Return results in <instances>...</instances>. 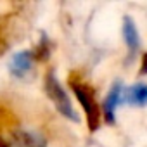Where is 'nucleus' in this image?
Here are the masks:
<instances>
[{
  "label": "nucleus",
  "mask_w": 147,
  "mask_h": 147,
  "mask_svg": "<svg viewBox=\"0 0 147 147\" xmlns=\"http://www.w3.org/2000/svg\"><path fill=\"white\" fill-rule=\"evenodd\" d=\"M73 90H75L80 104L83 106L85 113H87V123H88V128L90 131H95L99 128V119H100V111H99V106L94 99V90L87 85H76L73 83Z\"/></svg>",
  "instance_id": "f257e3e1"
},
{
  "label": "nucleus",
  "mask_w": 147,
  "mask_h": 147,
  "mask_svg": "<svg viewBox=\"0 0 147 147\" xmlns=\"http://www.w3.org/2000/svg\"><path fill=\"white\" fill-rule=\"evenodd\" d=\"M45 88H47V94H49L50 100L55 104V107L59 109L61 114H64L66 118H69L73 121H78V114L75 113V109H73V106L69 102V97L66 95V92L62 90V87L59 85L57 78L52 75V73L47 75V85H45Z\"/></svg>",
  "instance_id": "f03ea898"
},
{
  "label": "nucleus",
  "mask_w": 147,
  "mask_h": 147,
  "mask_svg": "<svg viewBox=\"0 0 147 147\" xmlns=\"http://www.w3.org/2000/svg\"><path fill=\"white\" fill-rule=\"evenodd\" d=\"M121 92H123V87L119 82H116L113 85V88L107 92V97L102 104V113H104V118L107 123H114V111L118 107V104L121 102Z\"/></svg>",
  "instance_id": "7ed1b4c3"
},
{
  "label": "nucleus",
  "mask_w": 147,
  "mask_h": 147,
  "mask_svg": "<svg viewBox=\"0 0 147 147\" xmlns=\"http://www.w3.org/2000/svg\"><path fill=\"white\" fill-rule=\"evenodd\" d=\"M121 102L130 104V106H145L147 104V85L145 83H135L128 88H123Z\"/></svg>",
  "instance_id": "20e7f679"
},
{
  "label": "nucleus",
  "mask_w": 147,
  "mask_h": 147,
  "mask_svg": "<svg viewBox=\"0 0 147 147\" xmlns=\"http://www.w3.org/2000/svg\"><path fill=\"white\" fill-rule=\"evenodd\" d=\"M123 38H125V43L128 45L130 57H133V54L138 49V33H137L135 23L130 16H125V19H123Z\"/></svg>",
  "instance_id": "39448f33"
},
{
  "label": "nucleus",
  "mask_w": 147,
  "mask_h": 147,
  "mask_svg": "<svg viewBox=\"0 0 147 147\" xmlns=\"http://www.w3.org/2000/svg\"><path fill=\"white\" fill-rule=\"evenodd\" d=\"M31 62H33V55H31V52H21V54H18L14 59H12V73L16 76H24L26 73L30 71V67H31Z\"/></svg>",
  "instance_id": "423d86ee"
},
{
  "label": "nucleus",
  "mask_w": 147,
  "mask_h": 147,
  "mask_svg": "<svg viewBox=\"0 0 147 147\" xmlns=\"http://www.w3.org/2000/svg\"><path fill=\"white\" fill-rule=\"evenodd\" d=\"M140 75H147V52L142 55V64H140Z\"/></svg>",
  "instance_id": "0eeeda50"
}]
</instances>
